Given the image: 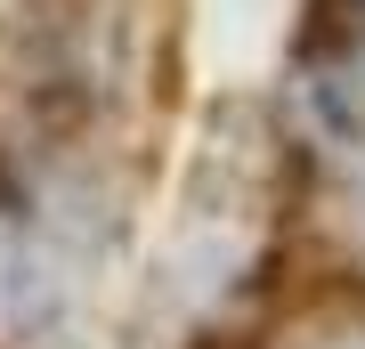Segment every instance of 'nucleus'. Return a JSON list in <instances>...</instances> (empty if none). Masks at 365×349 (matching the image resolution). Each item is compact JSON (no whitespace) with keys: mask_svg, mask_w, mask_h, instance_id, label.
I'll return each mask as SVG.
<instances>
[]
</instances>
